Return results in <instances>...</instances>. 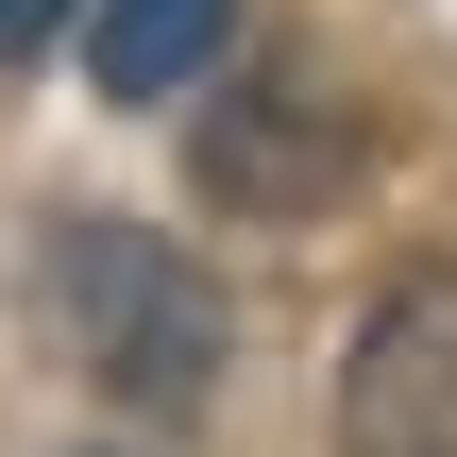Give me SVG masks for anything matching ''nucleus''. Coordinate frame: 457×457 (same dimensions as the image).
Returning <instances> with one entry per match:
<instances>
[{"instance_id":"7ed1b4c3","label":"nucleus","mask_w":457,"mask_h":457,"mask_svg":"<svg viewBox=\"0 0 457 457\" xmlns=\"http://www.w3.org/2000/svg\"><path fill=\"white\" fill-rule=\"evenodd\" d=\"M339 457H457V271H390L339 356Z\"/></svg>"},{"instance_id":"20e7f679","label":"nucleus","mask_w":457,"mask_h":457,"mask_svg":"<svg viewBox=\"0 0 457 457\" xmlns=\"http://www.w3.org/2000/svg\"><path fill=\"white\" fill-rule=\"evenodd\" d=\"M220 51H237V0H85L102 102H187V85H220Z\"/></svg>"},{"instance_id":"f03ea898","label":"nucleus","mask_w":457,"mask_h":457,"mask_svg":"<svg viewBox=\"0 0 457 457\" xmlns=\"http://www.w3.org/2000/svg\"><path fill=\"white\" fill-rule=\"evenodd\" d=\"M356 102H322L305 68H254V85H220L204 102V136H187V170H204V204L220 220H305V204H339L356 187Z\"/></svg>"},{"instance_id":"39448f33","label":"nucleus","mask_w":457,"mask_h":457,"mask_svg":"<svg viewBox=\"0 0 457 457\" xmlns=\"http://www.w3.org/2000/svg\"><path fill=\"white\" fill-rule=\"evenodd\" d=\"M68 17H85V0H0V68H17V51H51Z\"/></svg>"},{"instance_id":"f257e3e1","label":"nucleus","mask_w":457,"mask_h":457,"mask_svg":"<svg viewBox=\"0 0 457 457\" xmlns=\"http://www.w3.org/2000/svg\"><path fill=\"white\" fill-rule=\"evenodd\" d=\"M51 322H68V356L136 407V424H204L220 407V373H237V305H220V271L204 254H170L153 220H51Z\"/></svg>"}]
</instances>
